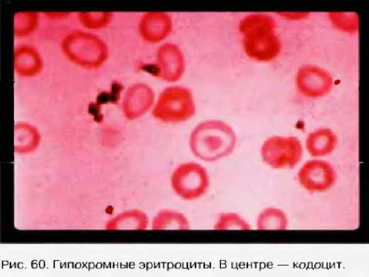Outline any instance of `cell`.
I'll return each instance as SVG.
<instances>
[{"label": "cell", "instance_id": "obj_1", "mask_svg": "<svg viewBox=\"0 0 369 277\" xmlns=\"http://www.w3.org/2000/svg\"><path fill=\"white\" fill-rule=\"evenodd\" d=\"M274 27L273 19L263 14L248 15L240 21L238 30L247 56L258 61H270L276 56L280 44L274 33Z\"/></svg>", "mask_w": 369, "mask_h": 277}, {"label": "cell", "instance_id": "obj_2", "mask_svg": "<svg viewBox=\"0 0 369 277\" xmlns=\"http://www.w3.org/2000/svg\"><path fill=\"white\" fill-rule=\"evenodd\" d=\"M236 137L226 123L210 120L198 125L192 132L190 145L194 155L207 162H214L230 155Z\"/></svg>", "mask_w": 369, "mask_h": 277}, {"label": "cell", "instance_id": "obj_3", "mask_svg": "<svg viewBox=\"0 0 369 277\" xmlns=\"http://www.w3.org/2000/svg\"><path fill=\"white\" fill-rule=\"evenodd\" d=\"M195 112V104L191 91L184 87L172 86L165 88L161 92L152 114L165 122H179L190 118Z\"/></svg>", "mask_w": 369, "mask_h": 277}, {"label": "cell", "instance_id": "obj_4", "mask_svg": "<svg viewBox=\"0 0 369 277\" xmlns=\"http://www.w3.org/2000/svg\"><path fill=\"white\" fill-rule=\"evenodd\" d=\"M62 47L69 59L85 67L98 66L108 55L107 48L101 39L83 31H74L67 35Z\"/></svg>", "mask_w": 369, "mask_h": 277}, {"label": "cell", "instance_id": "obj_5", "mask_svg": "<svg viewBox=\"0 0 369 277\" xmlns=\"http://www.w3.org/2000/svg\"><path fill=\"white\" fill-rule=\"evenodd\" d=\"M210 184L206 169L195 162L181 164L173 171L171 187L181 199L193 201L200 198L207 191Z\"/></svg>", "mask_w": 369, "mask_h": 277}, {"label": "cell", "instance_id": "obj_6", "mask_svg": "<svg viewBox=\"0 0 369 277\" xmlns=\"http://www.w3.org/2000/svg\"><path fill=\"white\" fill-rule=\"evenodd\" d=\"M260 154L263 162L273 168H293L301 159L302 148L295 136H274L263 143Z\"/></svg>", "mask_w": 369, "mask_h": 277}, {"label": "cell", "instance_id": "obj_7", "mask_svg": "<svg viewBox=\"0 0 369 277\" xmlns=\"http://www.w3.org/2000/svg\"><path fill=\"white\" fill-rule=\"evenodd\" d=\"M300 185L310 192H322L330 189L336 180V173L328 162L314 160L307 161L297 174Z\"/></svg>", "mask_w": 369, "mask_h": 277}, {"label": "cell", "instance_id": "obj_8", "mask_svg": "<svg viewBox=\"0 0 369 277\" xmlns=\"http://www.w3.org/2000/svg\"><path fill=\"white\" fill-rule=\"evenodd\" d=\"M156 76L168 82L180 78L185 69L184 55L180 48L172 43L165 44L158 51Z\"/></svg>", "mask_w": 369, "mask_h": 277}, {"label": "cell", "instance_id": "obj_9", "mask_svg": "<svg viewBox=\"0 0 369 277\" xmlns=\"http://www.w3.org/2000/svg\"><path fill=\"white\" fill-rule=\"evenodd\" d=\"M154 99V92L147 85L138 84L131 86L126 93L122 103L125 116L129 120L141 116L151 107Z\"/></svg>", "mask_w": 369, "mask_h": 277}, {"label": "cell", "instance_id": "obj_10", "mask_svg": "<svg viewBox=\"0 0 369 277\" xmlns=\"http://www.w3.org/2000/svg\"><path fill=\"white\" fill-rule=\"evenodd\" d=\"M172 22L169 15L163 13H147L140 22V30L148 41L156 42L166 37L171 32Z\"/></svg>", "mask_w": 369, "mask_h": 277}, {"label": "cell", "instance_id": "obj_11", "mask_svg": "<svg viewBox=\"0 0 369 277\" xmlns=\"http://www.w3.org/2000/svg\"><path fill=\"white\" fill-rule=\"evenodd\" d=\"M337 142V136L333 131L328 128H320L309 134L306 147L311 156H323L334 150Z\"/></svg>", "mask_w": 369, "mask_h": 277}, {"label": "cell", "instance_id": "obj_12", "mask_svg": "<svg viewBox=\"0 0 369 277\" xmlns=\"http://www.w3.org/2000/svg\"><path fill=\"white\" fill-rule=\"evenodd\" d=\"M150 224L148 214L142 210L133 209L124 211L111 220L108 227L125 230H145Z\"/></svg>", "mask_w": 369, "mask_h": 277}, {"label": "cell", "instance_id": "obj_13", "mask_svg": "<svg viewBox=\"0 0 369 277\" xmlns=\"http://www.w3.org/2000/svg\"><path fill=\"white\" fill-rule=\"evenodd\" d=\"M153 230H187L190 223L182 212L172 209H162L158 211L150 222Z\"/></svg>", "mask_w": 369, "mask_h": 277}, {"label": "cell", "instance_id": "obj_14", "mask_svg": "<svg viewBox=\"0 0 369 277\" xmlns=\"http://www.w3.org/2000/svg\"><path fill=\"white\" fill-rule=\"evenodd\" d=\"M42 61L37 51L28 45L20 46L15 51V68L20 75H33L42 67Z\"/></svg>", "mask_w": 369, "mask_h": 277}, {"label": "cell", "instance_id": "obj_15", "mask_svg": "<svg viewBox=\"0 0 369 277\" xmlns=\"http://www.w3.org/2000/svg\"><path fill=\"white\" fill-rule=\"evenodd\" d=\"M288 224V218L284 211L274 207L261 210L256 221V227L259 230H284Z\"/></svg>", "mask_w": 369, "mask_h": 277}, {"label": "cell", "instance_id": "obj_16", "mask_svg": "<svg viewBox=\"0 0 369 277\" xmlns=\"http://www.w3.org/2000/svg\"><path fill=\"white\" fill-rule=\"evenodd\" d=\"M213 228L218 231H248L251 227L248 222L240 214L234 212H225L218 215Z\"/></svg>", "mask_w": 369, "mask_h": 277}, {"label": "cell", "instance_id": "obj_17", "mask_svg": "<svg viewBox=\"0 0 369 277\" xmlns=\"http://www.w3.org/2000/svg\"><path fill=\"white\" fill-rule=\"evenodd\" d=\"M122 87L118 83L114 82L112 85L111 91L102 92L97 97V104L107 103H116L119 98L120 92Z\"/></svg>", "mask_w": 369, "mask_h": 277}]
</instances>
